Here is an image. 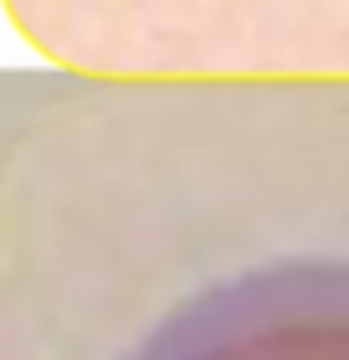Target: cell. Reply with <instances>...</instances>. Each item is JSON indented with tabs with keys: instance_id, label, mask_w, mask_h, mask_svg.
<instances>
[{
	"instance_id": "obj_1",
	"label": "cell",
	"mask_w": 349,
	"mask_h": 360,
	"mask_svg": "<svg viewBox=\"0 0 349 360\" xmlns=\"http://www.w3.org/2000/svg\"><path fill=\"white\" fill-rule=\"evenodd\" d=\"M134 360H349V263H288L195 299Z\"/></svg>"
}]
</instances>
